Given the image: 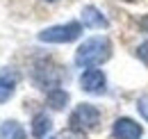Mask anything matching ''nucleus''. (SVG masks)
Returning <instances> with one entry per match:
<instances>
[{
    "label": "nucleus",
    "instance_id": "nucleus-2",
    "mask_svg": "<svg viewBox=\"0 0 148 139\" xmlns=\"http://www.w3.org/2000/svg\"><path fill=\"white\" fill-rule=\"evenodd\" d=\"M82 23L80 21H71V23H62V25H53L39 32V41L43 43H71L82 36Z\"/></svg>",
    "mask_w": 148,
    "mask_h": 139
},
{
    "label": "nucleus",
    "instance_id": "nucleus-11",
    "mask_svg": "<svg viewBox=\"0 0 148 139\" xmlns=\"http://www.w3.org/2000/svg\"><path fill=\"white\" fill-rule=\"evenodd\" d=\"M0 139H27L25 128L14 119H7V121L0 125Z\"/></svg>",
    "mask_w": 148,
    "mask_h": 139
},
{
    "label": "nucleus",
    "instance_id": "nucleus-16",
    "mask_svg": "<svg viewBox=\"0 0 148 139\" xmlns=\"http://www.w3.org/2000/svg\"><path fill=\"white\" fill-rule=\"evenodd\" d=\"M46 2H57V0H46Z\"/></svg>",
    "mask_w": 148,
    "mask_h": 139
},
{
    "label": "nucleus",
    "instance_id": "nucleus-12",
    "mask_svg": "<svg viewBox=\"0 0 148 139\" xmlns=\"http://www.w3.org/2000/svg\"><path fill=\"white\" fill-rule=\"evenodd\" d=\"M57 139H84V132L82 130H75V128H69V130H62Z\"/></svg>",
    "mask_w": 148,
    "mask_h": 139
},
{
    "label": "nucleus",
    "instance_id": "nucleus-8",
    "mask_svg": "<svg viewBox=\"0 0 148 139\" xmlns=\"http://www.w3.org/2000/svg\"><path fill=\"white\" fill-rule=\"evenodd\" d=\"M16 87H18V73L9 66L0 69V105L7 103L16 94Z\"/></svg>",
    "mask_w": 148,
    "mask_h": 139
},
{
    "label": "nucleus",
    "instance_id": "nucleus-15",
    "mask_svg": "<svg viewBox=\"0 0 148 139\" xmlns=\"http://www.w3.org/2000/svg\"><path fill=\"white\" fill-rule=\"evenodd\" d=\"M139 25H141V30H144V32H148V16L141 18V21H139Z\"/></svg>",
    "mask_w": 148,
    "mask_h": 139
},
{
    "label": "nucleus",
    "instance_id": "nucleus-7",
    "mask_svg": "<svg viewBox=\"0 0 148 139\" xmlns=\"http://www.w3.org/2000/svg\"><path fill=\"white\" fill-rule=\"evenodd\" d=\"M80 23H82L84 28H91V30H107V28H110L107 16H105L98 7H93V5L82 7V12H80Z\"/></svg>",
    "mask_w": 148,
    "mask_h": 139
},
{
    "label": "nucleus",
    "instance_id": "nucleus-17",
    "mask_svg": "<svg viewBox=\"0 0 148 139\" xmlns=\"http://www.w3.org/2000/svg\"><path fill=\"white\" fill-rule=\"evenodd\" d=\"M50 139H57V137H50Z\"/></svg>",
    "mask_w": 148,
    "mask_h": 139
},
{
    "label": "nucleus",
    "instance_id": "nucleus-1",
    "mask_svg": "<svg viewBox=\"0 0 148 139\" xmlns=\"http://www.w3.org/2000/svg\"><path fill=\"white\" fill-rule=\"evenodd\" d=\"M112 57V41L107 36H91L75 50V64L80 69H93Z\"/></svg>",
    "mask_w": 148,
    "mask_h": 139
},
{
    "label": "nucleus",
    "instance_id": "nucleus-3",
    "mask_svg": "<svg viewBox=\"0 0 148 139\" xmlns=\"http://www.w3.org/2000/svg\"><path fill=\"white\" fill-rule=\"evenodd\" d=\"M69 123H71V128H75V130L93 132V130H98V125H100V109L91 103H80L73 112H71Z\"/></svg>",
    "mask_w": 148,
    "mask_h": 139
},
{
    "label": "nucleus",
    "instance_id": "nucleus-6",
    "mask_svg": "<svg viewBox=\"0 0 148 139\" xmlns=\"http://www.w3.org/2000/svg\"><path fill=\"white\" fill-rule=\"evenodd\" d=\"M112 135L114 139H141L144 128L130 116H119L112 125Z\"/></svg>",
    "mask_w": 148,
    "mask_h": 139
},
{
    "label": "nucleus",
    "instance_id": "nucleus-5",
    "mask_svg": "<svg viewBox=\"0 0 148 139\" xmlns=\"http://www.w3.org/2000/svg\"><path fill=\"white\" fill-rule=\"evenodd\" d=\"M80 87L82 91H87V94H91V96H100V94H105L107 91V78H105V73L100 69H87L82 71V75H80Z\"/></svg>",
    "mask_w": 148,
    "mask_h": 139
},
{
    "label": "nucleus",
    "instance_id": "nucleus-14",
    "mask_svg": "<svg viewBox=\"0 0 148 139\" xmlns=\"http://www.w3.org/2000/svg\"><path fill=\"white\" fill-rule=\"evenodd\" d=\"M137 57H139V59L148 66V41H144V43L137 48Z\"/></svg>",
    "mask_w": 148,
    "mask_h": 139
},
{
    "label": "nucleus",
    "instance_id": "nucleus-13",
    "mask_svg": "<svg viewBox=\"0 0 148 139\" xmlns=\"http://www.w3.org/2000/svg\"><path fill=\"white\" fill-rule=\"evenodd\" d=\"M137 109H139V114L148 121V94H144L141 98H137Z\"/></svg>",
    "mask_w": 148,
    "mask_h": 139
},
{
    "label": "nucleus",
    "instance_id": "nucleus-9",
    "mask_svg": "<svg viewBox=\"0 0 148 139\" xmlns=\"http://www.w3.org/2000/svg\"><path fill=\"white\" fill-rule=\"evenodd\" d=\"M30 130H32V137H34V139H46V135L53 130V121H50V116H48L46 112H37V114L32 116V125H30Z\"/></svg>",
    "mask_w": 148,
    "mask_h": 139
},
{
    "label": "nucleus",
    "instance_id": "nucleus-4",
    "mask_svg": "<svg viewBox=\"0 0 148 139\" xmlns=\"http://www.w3.org/2000/svg\"><path fill=\"white\" fill-rule=\"evenodd\" d=\"M32 80H34V85H37L39 89L50 91V89H55V87L62 85V71H59V66H55V64L39 62L37 66L32 69Z\"/></svg>",
    "mask_w": 148,
    "mask_h": 139
},
{
    "label": "nucleus",
    "instance_id": "nucleus-10",
    "mask_svg": "<svg viewBox=\"0 0 148 139\" xmlns=\"http://www.w3.org/2000/svg\"><path fill=\"white\" fill-rule=\"evenodd\" d=\"M69 100H71V96H69V91L66 89H62V87H55V89H50L48 94H46V103H48V107L50 109H64L66 105H69Z\"/></svg>",
    "mask_w": 148,
    "mask_h": 139
}]
</instances>
